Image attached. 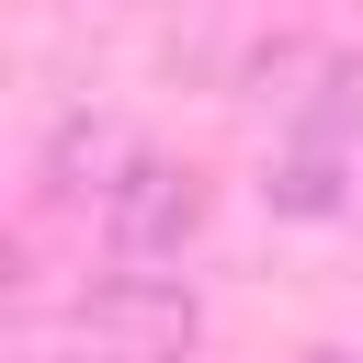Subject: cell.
Segmentation results:
<instances>
[{
    "mask_svg": "<svg viewBox=\"0 0 363 363\" xmlns=\"http://www.w3.org/2000/svg\"><path fill=\"white\" fill-rule=\"evenodd\" d=\"M204 170L193 159H159V147H125L102 182H91V238L102 261H193L204 238Z\"/></svg>",
    "mask_w": 363,
    "mask_h": 363,
    "instance_id": "obj_2",
    "label": "cell"
},
{
    "mask_svg": "<svg viewBox=\"0 0 363 363\" xmlns=\"http://www.w3.org/2000/svg\"><path fill=\"white\" fill-rule=\"evenodd\" d=\"M79 329L113 363H193L204 306H193V272L182 261H102L91 295H79Z\"/></svg>",
    "mask_w": 363,
    "mask_h": 363,
    "instance_id": "obj_3",
    "label": "cell"
},
{
    "mask_svg": "<svg viewBox=\"0 0 363 363\" xmlns=\"http://www.w3.org/2000/svg\"><path fill=\"white\" fill-rule=\"evenodd\" d=\"M318 363H352V352H318Z\"/></svg>",
    "mask_w": 363,
    "mask_h": 363,
    "instance_id": "obj_4",
    "label": "cell"
},
{
    "mask_svg": "<svg viewBox=\"0 0 363 363\" xmlns=\"http://www.w3.org/2000/svg\"><path fill=\"white\" fill-rule=\"evenodd\" d=\"M272 216L295 227H329V216H363V57L318 68V91H295L284 136H272Z\"/></svg>",
    "mask_w": 363,
    "mask_h": 363,
    "instance_id": "obj_1",
    "label": "cell"
}]
</instances>
